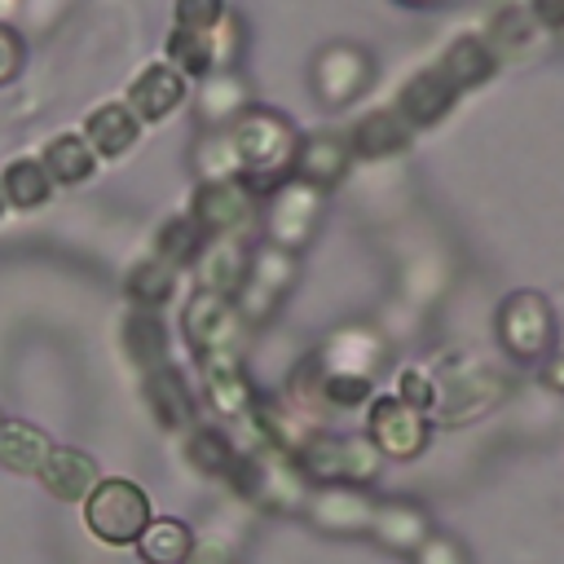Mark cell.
Segmentation results:
<instances>
[{"label":"cell","mask_w":564,"mask_h":564,"mask_svg":"<svg viewBox=\"0 0 564 564\" xmlns=\"http://www.w3.org/2000/svg\"><path fill=\"white\" fill-rule=\"evenodd\" d=\"M229 145H234V163H238V181L264 203L278 185L291 181L295 172V154H300V132L282 110L269 106H247L229 128Z\"/></svg>","instance_id":"cell-1"},{"label":"cell","mask_w":564,"mask_h":564,"mask_svg":"<svg viewBox=\"0 0 564 564\" xmlns=\"http://www.w3.org/2000/svg\"><path fill=\"white\" fill-rule=\"evenodd\" d=\"M295 463L308 485L317 489H366L383 471V454L375 449L370 436L357 432H330V427H308V436L295 445Z\"/></svg>","instance_id":"cell-2"},{"label":"cell","mask_w":564,"mask_h":564,"mask_svg":"<svg viewBox=\"0 0 564 564\" xmlns=\"http://www.w3.org/2000/svg\"><path fill=\"white\" fill-rule=\"evenodd\" d=\"M238 498L264 507V511H300L313 494V485L304 480L295 454L278 449V445H256V449H242L229 480H225Z\"/></svg>","instance_id":"cell-3"},{"label":"cell","mask_w":564,"mask_h":564,"mask_svg":"<svg viewBox=\"0 0 564 564\" xmlns=\"http://www.w3.org/2000/svg\"><path fill=\"white\" fill-rule=\"evenodd\" d=\"M150 520V494L128 476H101L97 489L84 498V524L106 546H137Z\"/></svg>","instance_id":"cell-4"},{"label":"cell","mask_w":564,"mask_h":564,"mask_svg":"<svg viewBox=\"0 0 564 564\" xmlns=\"http://www.w3.org/2000/svg\"><path fill=\"white\" fill-rule=\"evenodd\" d=\"M494 330L502 352L516 361H538L555 348V308L542 291H511L494 313Z\"/></svg>","instance_id":"cell-5"},{"label":"cell","mask_w":564,"mask_h":564,"mask_svg":"<svg viewBox=\"0 0 564 564\" xmlns=\"http://www.w3.org/2000/svg\"><path fill=\"white\" fill-rule=\"evenodd\" d=\"M436 379V419L458 427L467 423L471 414H485L498 397H502V379L494 370H485L480 361H467V357H449L432 370Z\"/></svg>","instance_id":"cell-6"},{"label":"cell","mask_w":564,"mask_h":564,"mask_svg":"<svg viewBox=\"0 0 564 564\" xmlns=\"http://www.w3.org/2000/svg\"><path fill=\"white\" fill-rule=\"evenodd\" d=\"M300 264H295V251H282L273 242H260L251 256H247V273L234 291V308L238 317L251 326V322H264L273 317V308L282 304V295L291 291Z\"/></svg>","instance_id":"cell-7"},{"label":"cell","mask_w":564,"mask_h":564,"mask_svg":"<svg viewBox=\"0 0 564 564\" xmlns=\"http://www.w3.org/2000/svg\"><path fill=\"white\" fill-rule=\"evenodd\" d=\"M181 335L194 348V357H216V352H242L247 344V322L238 317L234 300L212 295V291H194L185 300L181 313Z\"/></svg>","instance_id":"cell-8"},{"label":"cell","mask_w":564,"mask_h":564,"mask_svg":"<svg viewBox=\"0 0 564 564\" xmlns=\"http://www.w3.org/2000/svg\"><path fill=\"white\" fill-rule=\"evenodd\" d=\"M322 203L326 194L308 181H286L278 185L269 198H264V229H269V242L282 247V251H300L313 234H317V220H322Z\"/></svg>","instance_id":"cell-9"},{"label":"cell","mask_w":564,"mask_h":564,"mask_svg":"<svg viewBox=\"0 0 564 564\" xmlns=\"http://www.w3.org/2000/svg\"><path fill=\"white\" fill-rule=\"evenodd\" d=\"M366 436L375 441V449H379L383 458L410 463V458H419V454L427 449V441H432V419L419 414V410H410L401 397L388 392V397H375V401H370Z\"/></svg>","instance_id":"cell-10"},{"label":"cell","mask_w":564,"mask_h":564,"mask_svg":"<svg viewBox=\"0 0 564 564\" xmlns=\"http://www.w3.org/2000/svg\"><path fill=\"white\" fill-rule=\"evenodd\" d=\"M260 198L238 181H198L194 198H189V216L198 220V229L207 238H242V229L251 225Z\"/></svg>","instance_id":"cell-11"},{"label":"cell","mask_w":564,"mask_h":564,"mask_svg":"<svg viewBox=\"0 0 564 564\" xmlns=\"http://www.w3.org/2000/svg\"><path fill=\"white\" fill-rule=\"evenodd\" d=\"M203 392H207V405L216 419H251L256 410V383L242 366V352H216V357H203Z\"/></svg>","instance_id":"cell-12"},{"label":"cell","mask_w":564,"mask_h":564,"mask_svg":"<svg viewBox=\"0 0 564 564\" xmlns=\"http://www.w3.org/2000/svg\"><path fill=\"white\" fill-rule=\"evenodd\" d=\"M141 401L150 410V419L163 427V432H189L198 423V401H194V388L185 383V375L167 361L150 375H141Z\"/></svg>","instance_id":"cell-13"},{"label":"cell","mask_w":564,"mask_h":564,"mask_svg":"<svg viewBox=\"0 0 564 564\" xmlns=\"http://www.w3.org/2000/svg\"><path fill=\"white\" fill-rule=\"evenodd\" d=\"M370 84V57L361 44H330L313 62V88L326 106H348Z\"/></svg>","instance_id":"cell-14"},{"label":"cell","mask_w":564,"mask_h":564,"mask_svg":"<svg viewBox=\"0 0 564 564\" xmlns=\"http://www.w3.org/2000/svg\"><path fill=\"white\" fill-rule=\"evenodd\" d=\"M185 97H189V79H185L181 70H172L167 62L141 66V70L128 79V93H123L128 110H132L141 123H163L176 106H185Z\"/></svg>","instance_id":"cell-15"},{"label":"cell","mask_w":564,"mask_h":564,"mask_svg":"<svg viewBox=\"0 0 564 564\" xmlns=\"http://www.w3.org/2000/svg\"><path fill=\"white\" fill-rule=\"evenodd\" d=\"M463 93L449 84V75L441 70V66H423V70H414L401 88H397V115L419 132V128H436L449 110H454V101H458Z\"/></svg>","instance_id":"cell-16"},{"label":"cell","mask_w":564,"mask_h":564,"mask_svg":"<svg viewBox=\"0 0 564 564\" xmlns=\"http://www.w3.org/2000/svg\"><path fill=\"white\" fill-rule=\"evenodd\" d=\"M348 163H352V145H348V132H335V128H322V132H308L300 137V154H295V181H308L317 185L322 194L330 185H339L348 176Z\"/></svg>","instance_id":"cell-17"},{"label":"cell","mask_w":564,"mask_h":564,"mask_svg":"<svg viewBox=\"0 0 564 564\" xmlns=\"http://www.w3.org/2000/svg\"><path fill=\"white\" fill-rule=\"evenodd\" d=\"M119 348H123V357H128L141 375L167 366V361H172V357H167V352H172V330H167L163 313H154V308H128L123 322H119Z\"/></svg>","instance_id":"cell-18"},{"label":"cell","mask_w":564,"mask_h":564,"mask_svg":"<svg viewBox=\"0 0 564 564\" xmlns=\"http://www.w3.org/2000/svg\"><path fill=\"white\" fill-rule=\"evenodd\" d=\"M101 480V467L88 449L79 445H53L44 471H40V485L57 498V502H84Z\"/></svg>","instance_id":"cell-19"},{"label":"cell","mask_w":564,"mask_h":564,"mask_svg":"<svg viewBox=\"0 0 564 564\" xmlns=\"http://www.w3.org/2000/svg\"><path fill=\"white\" fill-rule=\"evenodd\" d=\"M79 132L93 145V154L110 163V159H123L141 141V119L128 110V101H101V106L88 110Z\"/></svg>","instance_id":"cell-20"},{"label":"cell","mask_w":564,"mask_h":564,"mask_svg":"<svg viewBox=\"0 0 564 564\" xmlns=\"http://www.w3.org/2000/svg\"><path fill=\"white\" fill-rule=\"evenodd\" d=\"M414 141V128L397 115V106H375L348 128L352 159H392Z\"/></svg>","instance_id":"cell-21"},{"label":"cell","mask_w":564,"mask_h":564,"mask_svg":"<svg viewBox=\"0 0 564 564\" xmlns=\"http://www.w3.org/2000/svg\"><path fill=\"white\" fill-rule=\"evenodd\" d=\"M304 507L317 520V529H326V533H366L375 520V502L366 498V489H348V485L317 489V494H308Z\"/></svg>","instance_id":"cell-22"},{"label":"cell","mask_w":564,"mask_h":564,"mask_svg":"<svg viewBox=\"0 0 564 564\" xmlns=\"http://www.w3.org/2000/svg\"><path fill=\"white\" fill-rule=\"evenodd\" d=\"M436 66L449 75V84H454L458 93H471V88H480V84L494 79V70H498V53H494V44H489L485 35L463 31V35H454V40L445 44V53H441Z\"/></svg>","instance_id":"cell-23"},{"label":"cell","mask_w":564,"mask_h":564,"mask_svg":"<svg viewBox=\"0 0 564 564\" xmlns=\"http://www.w3.org/2000/svg\"><path fill=\"white\" fill-rule=\"evenodd\" d=\"M247 247L242 238H212L203 247V256L194 260V278H198V291H212V295H225L234 300L242 273H247Z\"/></svg>","instance_id":"cell-24"},{"label":"cell","mask_w":564,"mask_h":564,"mask_svg":"<svg viewBox=\"0 0 564 564\" xmlns=\"http://www.w3.org/2000/svg\"><path fill=\"white\" fill-rule=\"evenodd\" d=\"M163 62L185 79H207L220 70V31H181L172 26L163 40Z\"/></svg>","instance_id":"cell-25"},{"label":"cell","mask_w":564,"mask_h":564,"mask_svg":"<svg viewBox=\"0 0 564 564\" xmlns=\"http://www.w3.org/2000/svg\"><path fill=\"white\" fill-rule=\"evenodd\" d=\"M48 454H53V436L40 423H26V419L0 423V467H9L18 476H40Z\"/></svg>","instance_id":"cell-26"},{"label":"cell","mask_w":564,"mask_h":564,"mask_svg":"<svg viewBox=\"0 0 564 564\" xmlns=\"http://www.w3.org/2000/svg\"><path fill=\"white\" fill-rule=\"evenodd\" d=\"M181 454H185V463H189L198 476L229 480V471H234V463H238L242 449L229 441L225 427H216V423H194V427L185 432V441H181Z\"/></svg>","instance_id":"cell-27"},{"label":"cell","mask_w":564,"mask_h":564,"mask_svg":"<svg viewBox=\"0 0 564 564\" xmlns=\"http://www.w3.org/2000/svg\"><path fill=\"white\" fill-rule=\"evenodd\" d=\"M40 163H44V172H48L53 185H84L97 172L101 159L84 141V132H57V137H48Z\"/></svg>","instance_id":"cell-28"},{"label":"cell","mask_w":564,"mask_h":564,"mask_svg":"<svg viewBox=\"0 0 564 564\" xmlns=\"http://www.w3.org/2000/svg\"><path fill=\"white\" fill-rule=\"evenodd\" d=\"M0 194H4V207H13V212H35V207L48 203L53 181H48V172H44V163H40L35 154H18V159H9L4 172H0Z\"/></svg>","instance_id":"cell-29"},{"label":"cell","mask_w":564,"mask_h":564,"mask_svg":"<svg viewBox=\"0 0 564 564\" xmlns=\"http://www.w3.org/2000/svg\"><path fill=\"white\" fill-rule=\"evenodd\" d=\"M247 106H251L247 101V84L234 70H216V75H207L198 84V119L212 123V128H229Z\"/></svg>","instance_id":"cell-30"},{"label":"cell","mask_w":564,"mask_h":564,"mask_svg":"<svg viewBox=\"0 0 564 564\" xmlns=\"http://www.w3.org/2000/svg\"><path fill=\"white\" fill-rule=\"evenodd\" d=\"M370 533L392 551H414L427 542V516L414 502H375Z\"/></svg>","instance_id":"cell-31"},{"label":"cell","mask_w":564,"mask_h":564,"mask_svg":"<svg viewBox=\"0 0 564 564\" xmlns=\"http://www.w3.org/2000/svg\"><path fill=\"white\" fill-rule=\"evenodd\" d=\"M207 242H212V238L198 229V220H194L189 212H181V216H167V220L159 225L150 256L167 260V264L181 273V269H194V260L203 256V247H207Z\"/></svg>","instance_id":"cell-32"},{"label":"cell","mask_w":564,"mask_h":564,"mask_svg":"<svg viewBox=\"0 0 564 564\" xmlns=\"http://www.w3.org/2000/svg\"><path fill=\"white\" fill-rule=\"evenodd\" d=\"M194 551V529L176 516H154L137 542L141 564H185Z\"/></svg>","instance_id":"cell-33"},{"label":"cell","mask_w":564,"mask_h":564,"mask_svg":"<svg viewBox=\"0 0 564 564\" xmlns=\"http://www.w3.org/2000/svg\"><path fill=\"white\" fill-rule=\"evenodd\" d=\"M123 291H128L132 308H154V313H159V308L176 295V269H172L167 260H159V256H141V260L128 269Z\"/></svg>","instance_id":"cell-34"},{"label":"cell","mask_w":564,"mask_h":564,"mask_svg":"<svg viewBox=\"0 0 564 564\" xmlns=\"http://www.w3.org/2000/svg\"><path fill=\"white\" fill-rule=\"evenodd\" d=\"M533 18H529V9L524 4H498L494 13H489V31H485V40L494 44V53H520L529 40H533Z\"/></svg>","instance_id":"cell-35"},{"label":"cell","mask_w":564,"mask_h":564,"mask_svg":"<svg viewBox=\"0 0 564 564\" xmlns=\"http://www.w3.org/2000/svg\"><path fill=\"white\" fill-rule=\"evenodd\" d=\"M194 172L203 181H229L238 176V163H234V145H229V132H212L194 145Z\"/></svg>","instance_id":"cell-36"},{"label":"cell","mask_w":564,"mask_h":564,"mask_svg":"<svg viewBox=\"0 0 564 564\" xmlns=\"http://www.w3.org/2000/svg\"><path fill=\"white\" fill-rule=\"evenodd\" d=\"M392 397H401L410 410H419V414L432 419V410H436V379H432V370L427 366H401Z\"/></svg>","instance_id":"cell-37"},{"label":"cell","mask_w":564,"mask_h":564,"mask_svg":"<svg viewBox=\"0 0 564 564\" xmlns=\"http://www.w3.org/2000/svg\"><path fill=\"white\" fill-rule=\"evenodd\" d=\"M229 18L225 0H176L172 4V26L181 31H220Z\"/></svg>","instance_id":"cell-38"},{"label":"cell","mask_w":564,"mask_h":564,"mask_svg":"<svg viewBox=\"0 0 564 564\" xmlns=\"http://www.w3.org/2000/svg\"><path fill=\"white\" fill-rule=\"evenodd\" d=\"M22 66H26V44L9 22H0V88L13 84L22 75Z\"/></svg>","instance_id":"cell-39"},{"label":"cell","mask_w":564,"mask_h":564,"mask_svg":"<svg viewBox=\"0 0 564 564\" xmlns=\"http://www.w3.org/2000/svg\"><path fill=\"white\" fill-rule=\"evenodd\" d=\"M524 9H529V18H533L538 31L564 35V0H524Z\"/></svg>","instance_id":"cell-40"},{"label":"cell","mask_w":564,"mask_h":564,"mask_svg":"<svg viewBox=\"0 0 564 564\" xmlns=\"http://www.w3.org/2000/svg\"><path fill=\"white\" fill-rule=\"evenodd\" d=\"M185 564H234V555H229V546L225 542H216V538H194V551H189V560Z\"/></svg>","instance_id":"cell-41"},{"label":"cell","mask_w":564,"mask_h":564,"mask_svg":"<svg viewBox=\"0 0 564 564\" xmlns=\"http://www.w3.org/2000/svg\"><path fill=\"white\" fill-rule=\"evenodd\" d=\"M542 379H546V383H551L555 392H564V352L546 361V375H542Z\"/></svg>","instance_id":"cell-42"},{"label":"cell","mask_w":564,"mask_h":564,"mask_svg":"<svg viewBox=\"0 0 564 564\" xmlns=\"http://www.w3.org/2000/svg\"><path fill=\"white\" fill-rule=\"evenodd\" d=\"M13 4H18V0H0V13H9V9H13Z\"/></svg>","instance_id":"cell-43"},{"label":"cell","mask_w":564,"mask_h":564,"mask_svg":"<svg viewBox=\"0 0 564 564\" xmlns=\"http://www.w3.org/2000/svg\"><path fill=\"white\" fill-rule=\"evenodd\" d=\"M401 4H414L419 9V4H436V0H401Z\"/></svg>","instance_id":"cell-44"},{"label":"cell","mask_w":564,"mask_h":564,"mask_svg":"<svg viewBox=\"0 0 564 564\" xmlns=\"http://www.w3.org/2000/svg\"><path fill=\"white\" fill-rule=\"evenodd\" d=\"M0 216H4V194H0Z\"/></svg>","instance_id":"cell-45"},{"label":"cell","mask_w":564,"mask_h":564,"mask_svg":"<svg viewBox=\"0 0 564 564\" xmlns=\"http://www.w3.org/2000/svg\"><path fill=\"white\" fill-rule=\"evenodd\" d=\"M0 423H4V414H0Z\"/></svg>","instance_id":"cell-46"}]
</instances>
